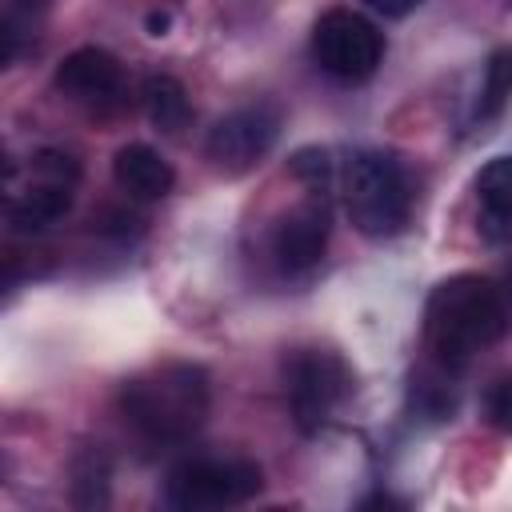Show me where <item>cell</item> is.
Masks as SVG:
<instances>
[{
    "mask_svg": "<svg viewBox=\"0 0 512 512\" xmlns=\"http://www.w3.org/2000/svg\"><path fill=\"white\" fill-rule=\"evenodd\" d=\"M508 328L504 292L480 272H456L440 280L424 300V340L432 360L460 372L488 352Z\"/></svg>",
    "mask_w": 512,
    "mask_h": 512,
    "instance_id": "obj_1",
    "label": "cell"
},
{
    "mask_svg": "<svg viewBox=\"0 0 512 512\" xmlns=\"http://www.w3.org/2000/svg\"><path fill=\"white\" fill-rule=\"evenodd\" d=\"M208 372L192 360H156L120 384V412L148 444H184L208 420Z\"/></svg>",
    "mask_w": 512,
    "mask_h": 512,
    "instance_id": "obj_2",
    "label": "cell"
},
{
    "mask_svg": "<svg viewBox=\"0 0 512 512\" xmlns=\"http://www.w3.org/2000/svg\"><path fill=\"white\" fill-rule=\"evenodd\" d=\"M340 192H344V212L352 228L368 240H388L408 224L412 180L396 152H384V148L352 152L340 176Z\"/></svg>",
    "mask_w": 512,
    "mask_h": 512,
    "instance_id": "obj_3",
    "label": "cell"
},
{
    "mask_svg": "<svg viewBox=\"0 0 512 512\" xmlns=\"http://www.w3.org/2000/svg\"><path fill=\"white\" fill-rule=\"evenodd\" d=\"M284 388H288V408L296 428L304 436H316L328 428L332 412L348 400L352 368L328 348H296L284 360Z\"/></svg>",
    "mask_w": 512,
    "mask_h": 512,
    "instance_id": "obj_4",
    "label": "cell"
},
{
    "mask_svg": "<svg viewBox=\"0 0 512 512\" xmlns=\"http://www.w3.org/2000/svg\"><path fill=\"white\" fill-rule=\"evenodd\" d=\"M312 60L324 76L360 84L384 60V32L356 8H328L312 28Z\"/></svg>",
    "mask_w": 512,
    "mask_h": 512,
    "instance_id": "obj_5",
    "label": "cell"
},
{
    "mask_svg": "<svg viewBox=\"0 0 512 512\" xmlns=\"http://www.w3.org/2000/svg\"><path fill=\"white\" fill-rule=\"evenodd\" d=\"M264 488L252 460H184L168 472L164 500L180 512H220L240 508Z\"/></svg>",
    "mask_w": 512,
    "mask_h": 512,
    "instance_id": "obj_6",
    "label": "cell"
},
{
    "mask_svg": "<svg viewBox=\"0 0 512 512\" xmlns=\"http://www.w3.org/2000/svg\"><path fill=\"white\" fill-rule=\"evenodd\" d=\"M280 128H284L280 104H272V100L244 104V108H236L212 124V132L204 140V156L216 172L240 176L272 152V144L280 140Z\"/></svg>",
    "mask_w": 512,
    "mask_h": 512,
    "instance_id": "obj_7",
    "label": "cell"
},
{
    "mask_svg": "<svg viewBox=\"0 0 512 512\" xmlns=\"http://www.w3.org/2000/svg\"><path fill=\"white\" fill-rule=\"evenodd\" d=\"M76 184H80V164L60 152V148H44L32 156V184L20 188L8 200V216L16 228L36 232L56 224L60 216H68L72 200H76Z\"/></svg>",
    "mask_w": 512,
    "mask_h": 512,
    "instance_id": "obj_8",
    "label": "cell"
},
{
    "mask_svg": "<svg viewBox=\"0 0 512 512\" xmlns=\"http://www.w3.org/2000/svg\"><path fill=\"white\" fill-rule=\"evenodd\" d=\"M52 84L72 104H80L88 112H100V116H108L124 104V68L108 48H96V44H84V48L68 52L56 64Z\"/></svg>",
    "mask_w": 512,
    "mask_h": 512,
    "instance_id": "obj_9",
    "label": "cell"
},
{
    "mask_svg": "<svg viewBox=\"0 0 512 512\" xmlns=\"http://www.w3.org/2000/svg\"><path fill=\"white\" fill-rule=\"evenodd\" d=\"M332 236V204L328 192L308 188V196L276 224L272 232V256L284 272H308L320 264Z\"/></svg>",
    "mask_w": 512,
    "mask_h": 512,
    "instance_id": "obj_10",
    "label": "cell"
},
{
    "mask_svg": "<svg viewBox=\"0 0 512 512\" xmlns=\"http://www.w3.org/2000/svg\"><path fill=\"white\" fill-rule=\"evenodd\" d=\"M476 228L492 248H500L512 232V160L508 156H492L476 176Z\"/></svg>",
    "mask_w": 512,
    "mask_h": 512,
    "instance_id": "obj_11",
    "label": "cell"
},
{
    "mask_svg": "<svg viewBox=\"0 0 512 512\" xmlns=\"http://www.w3.org/2000/svg\"><path fill=\"white\" fill-rule=\"evenodd\" d=\"M112 180L132 200H160V196L172 192L176 172L152 144H124L112 156Z\"/></svg>",
    "mask_w": 512,
    "mask_h": 512,
    "instance_id": "obj_12",
    "label": "cell"
},
{
    "mask_svg": "<svg viewBox=\"0 0 512 512\" xmlns=\"http://www.w3.org/2000/svg\"><path fill=\"white\" fill-rule=\"evenodd\" d=\"M144 112L148 120L160 128V132H180L188 120H192V104H188V92L176 76H164V72H152L144 80Z\"/></svg>",
    "mask_w": 512,
    "mask_h": 512,
    "instance_id": "obj_13",
    "label": "cell"
},
{
    "mask_svg": "<svg viewBox=\"0 0 512 512\" xmlns=\"http://www.w3.org/2000/svg\"><path fill=\"white\" fill-rule=\"evenodd\" d=\"M412 408L428 420H452L456 412V384H452V368H444L440 360L424 364L412 372Z\"/></svg>",
    "mask_w": 512,
    "mask_h": 512,
    "instance_id": "obj_14",
    "label": "cell"
},
{
    "mask_svg": "<svg viewBox=\"0 0 512 512\" xmlns=\"http://www.w3.org/2000/svg\"><path fill=\"white\" fill-rule=\"evenodd\" d=\"M112 464L104 448H80L72 460V504L76 508H104L108 504Z\"/></svg>",
    "mask_w": 512,
    "mask_h": 512,
    "instance_id": "obj_15",
    "label": "cell"
},
{
    "mask_svg": "<svg viewBox=\"0 0 512 512\" xmlns=\"http://www.w3.org/2000/svg\"><path fill=\"white\" fill-rule=\"evenodd\" d=\"M508 100V52L496 48L484 64V84H480V104H476V120H496L504 112Z\"/></svg>",
    "mask_w": 512,
    "mask_h": 512,
    "instance_id": "obj_16",
    "label": "cell"
},
{
    "mask_svg": "<svg viewBox=\"0 0 512 512\" xmlns=\"http://www.w3.org/2000/svg\"><path fill=\"white\" fill-rule=\"evenodd\" d=\"M288 172H292L304 188H320V192H328V188H332V172H336V164H332V152H328V148L308 144V148H296V152H292Z\"/></svg>",
    "mask_w": 512,
    "mask_h": 512,
    "instance_id": "obj_17",
    "label": "cell"
},
{
    "mask_svg": "<svg viewBox=\"0 0 512 512\" xmlns=\"http://www.w3.org/2000/svg\"><path fill=\"white\" fill-rule=\"evenodd\" d=\"M484 412H488V420H492V428H508V416H512V408H508V376H500L492 388H488V396H484Z\"/></svg>",
    "mask_w": 512,
    "mask_h": 512,
    "instance_id": "obj_18",
    "label": "cell"
},
{
    "mask_svg": "<svg viewBox=\"0 0 512 512\" xmlns=\"http://www.w3.org/2000/svg\"><path fill=\"white\" fill-rule=\"evenodd\" d=\"M376 16H388V20H400V16H408V12H416L424 0H364Z\"/></svg>",
    "mask_w": 512,
    "mask_h": 512,
    "instance_id": "obj_19",
    "label": "cell"
},
{
    "mask_svg": "<svg viewBox=\"0 0 512 512\" xmlns=\"http://www.w3.org/2000/svg\"><path fill=\"white\" fill-rule=\"evenodd\" d=\"M16 52H20V40H16V32H12V28L0 20V72H4V68L16 60Z\"/></svg>",
    "mask_w": 512,
    "mask_h": 512,
    "instance_id": "obj_20",
    "label": "cell"
},
{
    "mask_svg": "<svg viewBox=\"0 0 512 512\" xmlns=\"http://www.w3.org/2000/svg\"><path fill=\"white\" fill-rule=\"evenodd\" d=\"M16 280H20V260H16V252L0 248V292H4L8 284H16Z\"/></svg>",
    "mask_w": 512,
    "mask_h": 512,
    "instance_id": "obj_21",
    "label": "cell"
},
{
    "mask_svg": "<svg viewBox=\"0 0 512 512\" xmlns=\"http://www.w3.org/2000/svg\"><path fill=\"white\" fill-rule=\"evenodd\" d=\"M144 28H148V36H168L172 16H168V12H148V16H144Z\"/></svg>",
    "mask_w": 512,
    "mask_h": 512,
    "instance_id": "obj_22",
    "label": "cell"
},
{
    "mask_svg": "<svg viewBox=\"0 0 512 512\" xmlns=\"http://www.w3.org/2000/svg\"><path fill=\"white\" fill-rule=\"evenodd\" d=\"M360 508H364V512H368V508H400V500L388 496V492H372V496L360 500Z\"/></svg>",
    "mask_w": 512,
    "mask_h": 512,
    "instance_id": "obj_23",
    "label": "cell"
},
{
    "mask_svg": "<svg viewBox=\"0 0 512 512\" xmlns=\"http://www.w3.org/2000/svg\"><path fill=\"white\" fill-rule=\"evenodd\" d=\"M12 180H16V160L0 152V196L8 192V184H12Z\"/></svg>",
    "mask_w": 512,
    "mask_h": 512,
    "instance_id": "obj_24",
    "label": "cell"
},
{
    "mask_svg": "<svg viewBox=\"0 0 512 512\" xmlns=\"http://www.w3.org/2000/svg\"><path fill=\"white\" fill-rule=\"evenodd\" d=\"M16 4H28L32 8V4H44V0H16Z\"/></svg>",
    "mask_w": 512,
    "mask_h": 512,
    "instance_id": "obj_25",
    "label": "cell"
}]
</instances>
